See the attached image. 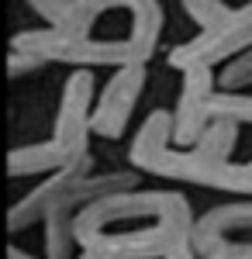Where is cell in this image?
Listing matches in <instances>:
<instances>
[{
  "instance_id": "6da1fadb",
  "label": "cell",
  "mask_w": 252,
  "mask_h": 259,
  "mask_svg": "<svg viewBox=\"0 0 252 259\" xmlns=\"http://www.w3.org/2000/svg\"><path fill=\"white\" fill-rule=\"evenodd\" d=\"M41 28L11 38V52L35 66L62 62L73 69L149 66L159 49L166 11L159 0H28Z\"/></svg>"
},
{
  "instance_id": "7a4b0ae2",
  "label": "cell",
  "mask_w": 252,
  "mask_h": 259,
  "mask_svg": "<svg viewBox=\"0 0 252 259\" xmlns=\"http://www.w3.org/2000/svg\"><path fill=\"white\" fill-rule=\"evenodd\" d=\"M194 204L170 187H132L87 204L73 221V259H197Z\"/></svg>"
},
{
  "instance_id": "3957f363",
  "label": "cell",
  "mask_w": 252,
  "mask_h": 259,
  "mask_svg": "<svg viewBox=\"0 0 252 259\" xmlns=\"http://www.w3.org/2000/svg\"><path fill=\"white\" fill-rule=\"evenodd\" d=\"M170 124L173 114L166 107H155L142 118L128 145V162L135 173L252 200V159H232L235 145L242 139L238 124L211 121L190 149H176L170 142Z\"/></svg>"
},
{
  "instance_id": "277c9868",
  "label": "cell",
  "mask_w": 252,
  "mask_h": 259,
  "mask_svg": "<svg viewBox=\"0 0 252 259\" xmlns=\"http://www.w3.org/2000/svg\"><path fill=\"white\" fill-rule=\"evenodd\" d=\"M138 187L135 169H97L94 152L83 156L76 166L45 177L7 207V232L18 235L31 225H45V259H73V221L94 200Z\"/></svg>"
},
{
  "instance_id": "5b68a950",
  "label": "cell",
  "mask_w": 252,
  "mask_h": 259,
  "mask_svg": "<svg viewBox=\"0 0 252 259\" xmlns=\"http://www.w3.org/2000/svg\"><path fill=\"white\" fill-rule=\"evenodd\" d=\"M97 83L90 69H73L56 104L52 128L45 139L14 145L7 152V177H52L59 169L76 166L83 156H90V107H94Z\"/></svg>"
},
{
  "instance_id": "8992f818",
  "label": "cell",
  "mask_w": 252,
  "mask_h": 259,
  "mask_svg": "<svg viewBox=\"0 0 252 259\" xmlns=\"http://www.w3.org/2000/svg\"><path fill=\"white\" fill-rule=\"evenodd\" d=\"M183 14L194 21V35L170 49L166 66L183 69H218L225 62L252 52V0H180Z\"/></svg>"
},
{
  "instance_id": "52a82bcc",
  "label": "cell",
  "mask_w": 252,
  "mask_h": 259,
  "mask_svg": "<svg viewBox=\"0 0 252 259\" xmlns=\"http://www.w3.org/2000/svg\"><path fill=\"white\" fill-rule=\"evenodd\" d=\"M149 83V66H124L114 69L111 80L94 94V107H90V135L114 142L128 132V124L138 111V100L145 94Z\"/></svg>"
},
{
  "instance_id": "ba28073f",
  "label": "cell",
  "mask_w": 252,
  "mask_h": 259,
  "mask_svg": "<svg viewBox=\"0 0 252 259\" xmlns=\"http://www.w3.org/2000/svg\"><path fill=\"white\" fill-rule=\"evenodd\" d=\"M194 256H221V252H252V200L214 204L194 218Z\"/></svg>"
},
{
  "instance_id": "9c48e42d",
  "label": "cell",
  "mask_w": 252,
  "mask_h": 259,
  "mask_svg": "<svg viewBox=\"0 0 252 259\" xmlns=\"http://www.w3.org/2000/svg\"><path fill=\"white\" fill-rule=\"evenodd\" d=\"M180 76H183V87H180L176 107L170 111L173 114L170 142L176 149H190L200 139V132L211 124L207 121V97L214 94V69L194 66V69H183Z\"/></svg>"
},
{
  "instance_id": "30bf717a",
  "label": "cell",
  "mask_w": 252,
  "mask_h": 259,
  "mask_svg": "<svg viewBox=\"0 0 252 259\" xmlns=\"http://www.w3.org/2000/svg\"><path fill=\"white\" fill-rule=\"evenodd\" d=\"M207 121H232L238 128L252 124V90H218L207 97Z\"/></svg>"
},
{
  "instance_id": "8fae6325",
  "label": "cell",
  "mask_w": 252,
  "mask_h": 259,
  "mask_svg": "<svg viewBox=\"0 0 252 259\" xmlns=\"http://www.w3.org/2000/svg\"><path fill=\"white\" fill-rule=\"evenodd\" d=\"M7 259H45V256H35V252H28L21 245H7Z\"/></svg>"
},
{
  "instance_id": "7c38bea8",
  "label": "cell",
  "mask_w": 252,
  "mask_h": 259,
  "mask_svg": "<svg viewBox=\"0 0 252 259\" xmlns=\"http://www.w3.org/2000/svg\"><path fill=\"white\" fill-rule=\"evenodd\" d=\"M204 259H252V252H221V256H204Z\"/></svg>"
},
{
  "instance_id": "4fadbf2b",
  "label": "cell",
  "mask_w": 252,
  "mask_h": 259,
  "mask_svg": "<svg viewBox=\"0 0 252 259\" xmlns=\"http://www.w3.org/2000/svg\"><path fill=\"white\" fill-rule=\"evenodd\" d=\"M245 56H252V52H245Z\"/></svg>"
}]
</instances>
